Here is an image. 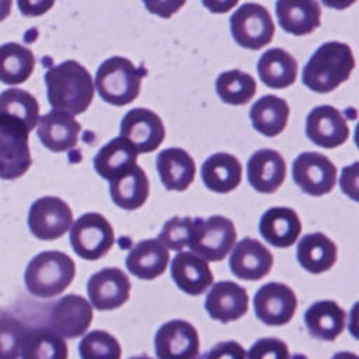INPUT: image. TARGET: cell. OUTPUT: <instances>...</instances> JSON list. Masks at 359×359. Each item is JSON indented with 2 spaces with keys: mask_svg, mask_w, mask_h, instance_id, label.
Segmentation results:
<instances>
[{
  "mask_svg": "<svg viewBox=\"0 0 359 359\" xmlns=\"http://www.w3.org/2000/svg\"><path fill=\"white\" fill-rule=\"evenodd\" d=\"M121 345L115 337L107 331L94 330L83 337L79 344V355L83 359L93 358H121Z\"/></svg>",
  "mask_w": 359,
  "mask_h": 359,
  "instance_id": "37",
  "label": "cell"
},
{
  "mask_svg": "<svg viewBox=\"0 0 359 359\" xmlns=\"http://www.w3.org/2000/svg\"><path fill=\"white\" fill-rule=\"evenodd\" d=\"M275 11L282 29L296 36L309 35L321 24L317 0H278Z\"/></svg>",
  "mask_w": 359,
  "mask_h": 359,
  "instance_id": "23",
  "label": "cell"
},
{
  "mask_svg": "<svg viewBox=\"0 0 359 359\" xmlns=\"http://www.w3.org/2000/svg\"><path fill=\"white\" fill-rule=\"evenodd\" d=\"M73 224L70 206L57 196H42L36 199L28 212L31 233L39 240L60 238Z\"/></svg>",
  "mask_w": 359,
  "mask_h": 359,
  "instance_id": "10",
  "label": "cell"
},
{
  "mask_svg": "<svg viewBox=\"0 0 359 359\" xmlns=\"http://www.w3.org/2000/svg\"><path fill=\"white\" fill-rule=\"evenodd\" d=\"M146 10L160 18H171L187 3V0H142Z\"/></svg>",
  "mask_w": 359,
  "mask_h": 359,
  "instance_id": "41",
  "label": "cell"
},
{
  "mask_svg": "<svg viewBox=\"0 0 359 359\" xmlns=\"http://www.w3.org/2000/svg\"><path fill=\"white\" fill-rule=\"evenodd\" d=\"M230 29L237 45L258 50L272 42L275 24L264 6L245 3L231 14Z\"/></svg>",
  "mask_w": 359,
  "mask_h": 359,
  "instance_id": "7",
  "label": "cell"
},
{
  "mask_svg": "<svg viewBox=\"0 0 359 359\" xmlns=\"http://www.w3.org/2000/svg\"><path fill=\"white\" fill-rule=\"evenodd\" d=\"M237 231L234 223L220 215H215L203 220L195 217L191 229L188 247L206 261L224 259L236 244Z\"/></svg>",
  "mask_w": 359,
  "mask_h": 359,
  "instance_id": "5",
  "label": "cell"
},
{
  "mask_svg": "<svg viewBox=\"0 0 359 359\" xmlns=\"http://www.w3.org/2000/svg\"><path fill=\"white\" fill-rule=\"evenodd\" d=\"M144 73L129 59L112 56L100 65L95 73V88L105 102L123 107L139 97Z\"/></svg>",
  "mask_w": 359,
  "mask_h": 359,
  "instance_id": "4",
  "label": "cell"
},
{
  "mask_svg": "<svg viewBox=\"0 0 359 359\" xmlns=\"http://www.w3.org/2000/svg\"><path fill=\"white\" fill-rule=\"evenodd\" d=\"M286 163L282 154L273 149L255 151L247 163V180L261 194L275 192L285 181Z\"/></svg>",
  "mask_w": 359,
  "mask_h": 359,
  "instance_id": "20",
  "label": "cell"
},
{
  "mask_svg": "<svg viewBox=\"0 0 359 359\" xmlns=\"http://www.w3.org/2000/svg\"><path fill=\"white\" fill-rule=\"evenodd\" d=\"M156 168L168 191H185L194 181L196 165L191 154L180 147H168L158 153Z\"/></svg>",
  "mask_w": 359,
  "mask_h": 359,
  "instance_id": "25",
  "label": "cell"
},
{
  "mask_svg": "<svg viewBox=\"0 0 359 359\" xmlns=\"http://www.w3.org/2000/svg\"><path fill=\"white\" fill-rule=\"evenodd\" d=\"M325 7L334 8V10H345L355 4L356 0H321Z\"/></svg>",
  "mask_w": 359,
  "mask_h": 359,
  "instance_id": "45",
  "label": "cell"
},
{
  "mask_svg": "<svg viewBox=\"0 0 359 359\" xmlns=\"http://www.w3.org/2000/svg\"><path fill=\"white\" fill-rule=\"evenodd\" d=\"M355 69V57L349 45L344 42L323 43L306 63L302 81L311 91L325 94L346 81Z\"/></svg>",
  "mask_w": 359,
  "mask_h": 359,
  "instance_id": "2",
  "label": "cell"
},
{
  "mask_svg": "<svg viewBox=\"0 0 359 359\" xmlns=\"http://www.w3.org/2000/svg\"><path fill=\"white\" fill-rule=\"evenodd\" d=\"M29 132L20 119L0 114V180H17L31 167Z\"/></svg>",
  "mask_w": 359,
  "mask_h": 359,
  "instance_id": "6",
  "label": "cell"
},
{
  "mask_svg": "<svg viewBox=\"0 0 359 359\" xmlns=\"http://www.w3.org/2000/svg\"><path fill=\"white\" fill-rule=\"evenodd\" d=\"M306 135L316 146L334 149L348 140L349 125L335 107L318 105L307 115Z\"/></svg>",
  "mask_w": 359,
  "mask_h": 359,
  "instance_id": "16",
  "label": "cell"
},
{
  "mask_svg": "<svg viewBox=\"0 0 359 359\" xmlns=\"http://www.w3.org/2000/svg\"><path fill=\"white\" fill-rule=\"evenodd\" d=\"M208 358H245L247 352L243 349V346L238 342L227 341V342H219L215 348L210 349L209 353H206Z\"/></svg>",
  "mask_w": 359,
  "mask_h": 359,
  "instance_id": "43",
  "label": "cell"
},
{
  "mask_svg": "<svg viewBox=\"0 0 359 359\" xmlns=\"http://www.w3.org/2000/svg\"><path fill=\"white\" fill-rule=\"evenodd\" d=\"M25 328L13 317L0 318V359H15L20 356Z\"/></svg>",
  "mask_w": 359,
  "mask_h": 359,
  "instance_id": "38",
  "label": "cell"
},
{
  "mask_svg": "<svg viewBox=\"0 0 359 359\" xmlns=\"http://www.w3.org/2000/svg\"><path fill=\"white\" fill-rule=\"evenodd\" d=\"M67 345L52 328L25 330L20 356L24 359H65L67 358Z\"/></svg>",
  "mask_w": 359,
  "mask_h": 359,
  "instance_id": "34",
  "label": "cell"
},
{
  "mask_svg": "<svg viewBox=\"0 0 359 359\" xmlns=\"http://www.w3.org/2000/svg\"><path fill=\"white\" fill-rule=\"evenodd\" d=\"M257 72L261 81L269 88H286L297 77V62L285 49L272 48L261 55Z\"/></svg>",
  "mask_w": 359,
  "mask_h": 359,
  "instance_id": "31",
  "label": "cell"
},
{
  "mask_svg": "<svg viewBox=\"0 0 359 359\" xmlns=\"http://www.w3.org/2000/svg\"><path fill=\"white\" fill-rule=\"evenodd\" d=\"M171 276L175 285L191 296L202 294L213 283L208 261L195 252L180 251L172 258Z\"/></svg>",
  "mask_w": 359,
  "mask_h": 359,
  "instance_id": "21",
  "label": "cell"
},
{
  "mask_svg": "<svg viewBox=\"0 0 359 359\" xmlns=\"http://www.w3.org/2000/svg\"><path fill=\"white\" fill-rule=\"evenodd\" d=\"M11 7H13V0H0V22L10 15Z\"/></svg>",
  "mask_w": 359,
  "mask_h": 359,
  "instance_id": "46",
  "label": "cell"
},
{
  "mask_svg": "<svg viewBox=\"0 0 359 359\" xmlns=\"http://www.w3.org/2000/svg\"><path fill=\"white\" fill-rule=\"evenodd\" d=\"M150 184L140 165H133L128 172L109 181V195L112 202L125 209L135 210L144 205L149 198Z\"/></svg>",
  "mask_w": 359,
  "mask_h": 359,
  "instance_id": "30",
  "label": "cell"
},
{
  "mask_svg": "<svg viewBox=\"0 0 359 359\" xmlns=\"http://www.w3.org/2000/svg\"><path fill=\"white\" fill-rule=\"evenodd\" d=\"M257 91V81L240 69L227 70L216 79V93L220 100L230 105H244L252 100Z\"/></svg>",
  "mask_w": 359,
  "mask_h": 359,
  "instance_id": "35",
  "label": "cell"
},
{
  "mask_svg": "<svg viewBox=\"0 0 359 359\" xmlns=\"http://www.w3.org/2000/svg\"><path fill=\"white\" fill-rule=\"evenodd\" d=\"M247 356L250 359H286L289 358V349L282 339L262 338L251 346Z\"/></svg>",
  "mask_w": 359,
  "mask_h": 359,
  "instance_id": "40",
  "label": "cell"
},
{
  "mask_svg": "<svg viewBox=\"0 0 359 359\" xmlns=\"http://www.w3.org/2000/svg\"><path fill=\"white\" fill-rule=\"evenodd\" d=\"M154 349L161 359L196 358L199 353L198 331L188 321L171 320L156 332Z\"/></svg>",
  "mask_w": 359,
  "mask_h": 359,
  "instance_id": "14",
  "label": "cell"
},
{
  "mask_svg": "<svg viewBox=\"0 0 359 359\" xmlns=\"http://www.w3.org/2000/svg\"><path fill=\"white\" fill-rule=\"evenodd\" d=\"M290 115L289 104L276 95H264L250 109V119L257 132L273 137L282 133Z\"/></svg>",
  "mask_w": 359,
  "mask_h": 359,
  "instance_id": "32",
  "label": "cell"
},
{
  "mask_svg": "<svg viewBox=\"0 0 359 359\" xmlns=\"http://www.w3.org/2000/svg\"><path fill=\"white\" fill-rule=\"evenodd\" d=\"M192 217H172L167 220L160 231L158 240L170 250L181 251L184 247L188 245L191 238V229H192Z\"/></svg>",
  "mask_w": 359,
  "mask_h": 359,
  "instance_id": "39",
  "label": "cell"
},
{
  "mask_svg": "<svg viewBox=\"0 0 359 359\" xmlns=\"http://www.w3.org/2000/svg\"><path fill=\"white\" fill-rule=\"evenodd\" d=\"M48 101L53 109L80 115L94 98V81L90 72L76 60H65L45 73Z\"/></svg>",
  "mask_w": 359,
  "mask_h": 359,
  "instance_id": "1",
  "label": "cell"
},
{
  "mask_svg": "<svg viewBox=\"0 0 359 359\" xmlns=\"http://www.w3.org/2000/svg\"><path fill=\"white\" fill-rule=\"evenodd\" d=\"M56 0H17L18 8L25 17H39L48 13Z\"/></svg>",
  "mask_w": 359,
  "mask_h": 359,
  "instance_id": "42",
  "label": "cell"
},
{
  "mask_svg": "<svg viewBox=\"0 0 359 359\" xmlns=\"http://www.w3.org/2000/svg\"><path fill=\"white\" fill-rule=\"evenodd\" d=\"M121 136L128 139L137 153H151L163 143L165 128L156 112L139 107L128 111L122 118Z\"/></svg>",
  "mask_w": 359,
  "mask_h": 359,
  "instance_id": "12",
  "label": "cell"
},
{
  "mask_svg": "<svg viewBox=\"0 0 359 359\" xmlns=\"http://www.w3.org/2000/svg\"><path fill=\"white\" fill-rule=\"evenodd\" d=\"M87 293L94 309L115 310L129 300L130 280L119 268H104L90 276Z\"/></svg>",
  "mask_w": 359,
  "mask_h": 359,
  "instance_id": "13",
  "label": "cell"
},
{
  "mask_svg": "<svg viewBox=\"0 0 359 359\" xmlns=\"http://www.w3.org/2000/svg\"><path fill=\"white\" fill-rule=\"evenodd\" d=\"M205 309L210 318L216 321H236L241 318L248 310V293L236 282H217L208 292L205 299Z\"/></svg>",
  "mask_w": 359,
  "mask_h": 359,
  "instance_id": "18",
  "label": "cell"
},
{
  "mask_svg": "<svg viewBox=\"0 0 359 359\" xmlns=\"http://www.w3.org/2000/svg\"><path fill=\"white\" fill-rule=\"evenodd\" d=\"M80 132L81 126L74 119V115L66 111L52 108L38 121L39 140L46 149L56 153L76 147Z\"/></svg>",
  "mask_w": 359,
  "mask_h": 359,
  "instance_id": "19",
  "label": "cell"
},
{
  "mask_svg": "<svg viewBox=\"0 0 359 359\" xmlns=\"http://www.w3.org/2000/svg\"><path fill=\"white\" fill-rule=\"evenodd\" d=\"M338 257L335 243L324 233H309L297 244V261L310 273H323L331 269Z\"/></svg>",
  "mask_w": 359,
  "mask_h": 359,
  "instance_id": "29",
  "label": "cell"
},
{
  "mask_svg": "<svg viewBox=\"0 0 359 359\" xmlns=\"http://www.w3.org/2000/svg\"><path fill=\"white\" fill-rule=\"evenodd\" d=\"M296 309L297 297L285 283H265L254 296L255 314L266 325L278 327L287 324L293 318Z\"/></svg>",
  "mask_w": 359,
  "mask_h": 359,
  "instance_id": "11",
  "label": "cell"
},
{
  "mask_svg": "<svg viewBox=\"0 0 359 359\" xmlns=\"http://www.w3.org/2000/svg\"><path fill=\"white\" fill-rule=\"evenodd\" d=\"M35 69L31 49L17 42L0 45V81L15 86L27 81Z\"/></svg>",
  "mask_w": 359,
  "mask_h": 359,
  "instance_id": "33",
  "label": "cell"
},
{
  "mask_svg": "<svg viewBox=\"0 0 359 359\" xmlns=\"http://www.w3.org/2000/svg\"><path fill=\"white\" fill-rule=\"evenodd\" d=\"M168 261V248L157 238H147L139 241L129 251L126 268L136 278L151 280L165 272Z\"/></svg>",
  "mask_w": 359,
  "mask_h": 359,
  "instance_id": "24",
  "label": "cell"
},
{
  "mask_svg": "<svg viewBox=\"0 0 359 359\" xmlns=\"http://www.w3.org/2000/svg\"><path fill=\"white\" fill-rule=\"evenodd\" d=\"M0 114L20 119L32 130L39 121V104L28 91L8 88L0 93Z\"/></svg>",
  "mask_w": 359,
  "mask_h": 359,
  "instance_id": "36",
  "label": "cell"
},
{
  "mask_svg": "<svg viewBox=\"0 0 359 359\" xmlns=\"http://www.w3.org/2000/svg\"><path fill=\"white\" fill-rule=\"evenodd\" d=\"M229 265L238 279L259 280L271 272L273 255L261 241L245 237L236 244Z\"/></svg>",
  "mask_w": 359,
  "mask_h": 359,
  "instance_id": "17",
  "label": "cell"
},
{
  "mask_svg": "<svg viewBox=\"0 0 359 359\" xmlns=\"http://www.w3.org/2000/svg\"><path fill=\"white\" fill-rule=\"evenodd\" d=\"M258 229L266 243L278 248H287L297 241L302 231V223L293 209L275 206L261 216Z\"/></svg>",
  "mask_w": 359,
  "mask_h": 359,
  "instance_id": "22",
  "label": "cell"
},
{
  "mask_svg": "<svg viewBox=\"0 0 359 359\" xmlns=\"http://www.w3.org/2000/svg\"><path fill=\"white\" fill-rule=\"evenodd\" d=\"M346 313L332 300L313 303L304 313V324L311 337L321 341H334L345 328Z\"/></svg>",
  "mask_w": 359,
  "mask_h": 359,
  "instance_id": "28",
  "label": "cell"
},
{
  "mask_svg": "<svg viewBox=\"0 0 359 359\" xmlns=\"http://www.w3.org/2000/svg\"><path fill=\"white\" fill-rule=\"evenodd\" d=\"M202 4L215 14H223L236 7L238 0H201Z\"/></svg>",
  "mask_w": 359,
  "mask_h": 359,
  "instance_id": "44",
  "label": "cell"
},
{
  "mask_svg": "<svg viewBox=\"0 0 359 359\" xmlns=\"http://www.w3.org/2000/svg\"><path fill=\"white\" fill-rule=\"evenodd\" d=\"M241 163L229 153H215L202 164L201 177L205 187L217 194H227L241 182Z\"/></svg>",
  "mask_w": 359,
  "mask_h": 359,
  "instance_id": "27",
  "label": "cell"
},
{
  "mask_svg": "<svg viewBox=\"0 0 359 359\" xmlns=\"http://www.w3.org/2000/svg\"><path fill=\"white\" fill-rule=\"evenodd\" d=\"M93 321L91 303L79 294L59 299L49 311V327L63 338L83 335Z\"/></svg>",
  "mask_w": 359,
  "mask_h": 359,
  "instance_id": "15",
  "label": "cell"
},
{
  "mask_svg": "<svg viewBox=\"0 0 359 359\" xmlns=\"http://www.w3.org/2000/svg\"><path fill=\"white\" fill-rule=\"evenodd\" d=\"M337 167L324 154L317 151L300 153L292 165L294 184L311 196L331 192L337 184Z\"/></svg>",
  "mask_w": 359,
  "mask_h": 359,
  "instance_id": "9",
  "label": "cell"
},
{
  "mask_svg": "<svg viewBox=\"0 0 359 359\" xmlns=\"http://www.w3.org/2000/svg\"><path fill=\"white\" fill-rule=\"evenodd\" d=\"M114 229L101 213H84L72 224L70 244L83 259L102 258L114 245Z\"/></svg>",
  "mask_w": 359,
  "mask_h": 359,
  "instance_id": "8",
  "label": "cell"
},
{
  "mask_svg": "<svg viewBox=\"0 0 359 359\" xmlns=\"http://www.w3.org/2000/svg\"><path fill=\"white\" fill-rule=\"evenodd\" d=\"M137 150L125 137L119 136L104 144L94 157V168L104 180H115L128 172L137 163Z\"/></svg>",
  "mask_w": 359,
  "mask_h": 359,
  "instance_id": "26",
  "label": "cell"
},
{
  "mask_svg": "<svg viewBox=\"0 0 359 359\" xmlns=\"http://www.w3.org/2000/svg\"><path fill=\"white\" fill-rule=\"evenodd\" d=\"M76 275L74 261L62 251H43L27 265L24 282L28 292L38 297H53L65 292Z\"/></svg>",
  "mask_w": 359,
  "mask_h": 359,
  "instance_id": "3",
  "label": "cell"
}]
</instances>
